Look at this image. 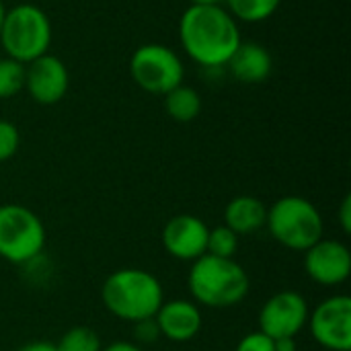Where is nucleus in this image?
<instances>
[{
  "label": "nucleus",
  "instance_id": "obj_12",
  "mask_svg": "<svg viewBox=\"0 0 351 351\" xmlns=\"http://www.w3.org/2000/svg\"><path fill=\"white\" fill-rule=\"evenodd\" d=\"M208 232H210L208 224L202 218L193 216V214L173 216L165 224L162 234H160L162 249L173 259L193 263L195 259L206 255Z\"/></svg>",
  "mask_w": 351,
  "mask_h": 351
},
{
  "label": "nucleus",
  "instance_id": "obj_26",
  "mask_svg": "<svg viewBox=\"0 0 351 351\" xmlns=\"http://www.w3.org/2000/svg\"><path fill=\"white\" fill-rule=\"evenodd\" d=\"M101 351H144L138 343H132V341H113L109 343L107 348H103Z\"/></svg>",
  "mask_w": 351,
  "mask_h": 351
},
{
  "label": "nucleus",
  "instance_id": "obj_7",
  "mask_svg": "<svg viewBox=\"0 0 351 351\" xmlns=\"http://www.w3.org/2000/svg\"><path fill=\"white\" fill-rule=\"evenodd\" d=\"M132 80L150 95L165 97L185 80V64L165 43H144L130 58Z\"/></svg>",
  "mask_w": 351,
  "mask_h": 351
},
{
  "label": "nucleus",
  "instance_id": "obj_2",
  "mask_svg": "<svg viewBox=\"0 0 351 351\" xmlns=\"http://www.w3.org/2000/svg\"><path fill=\"white\" fill-rule=\"evenodd\" d=\"M101 300L109 315L134 325L152 319L158 313L165 302V288L154 274L138 267H123L105 278Z\"/></svg>",
  "mask_w": 351,
  "mask_h": 351
},
{
  "label": "nucleus",
  "instance_id": "obj_24",
  "mask_svg": "<svg viewBox=\"0 0 351 351\" xmlns=\"http://www.w3.org/2000/svg\"><path fill=\"white\" fill-rule=\"evenodd\" d=\"M337 218H339V224H341V230L346 234L351 232V195H346L339 204V212H337Z\"/></svg>",
  "mask_w": 351,
  "mask_h": 351
},
{
  "label": "nucleus",
  "instance_id": "obj_25",
  "mask_svg": "<svg viewBox=\"0 0 351 351\" xmlns=\"http://www.w3.org/2000/svg\"><path fill=\"white\" fill-rule=\"evenodd\" d=\"M16 351H58V348H56V343H49V341H31Z\"/></svg>",
  "mask_w": 351,
  "mask_h": 351
},
{
  "label": "nucleus",
  "instance_id": "obj_21",
  "mask_svg": "<svg viewBox=\"0 0 351 351\" xmlns=\"http://www.w3.org/2000/svg\"><path fill=\"white\" fill-rule=\"evenodd\" d=\"M21 148V132L19 128L8 121L0 119V162L10 160Z\"/></svg>",
  "mask_w": 351,
  "mask_h": 351
},
{
  "label": "nucleus",
  "instance_id": "obj_19",
  "mask_svg": "<svg viewBox=\"0 0 351 351\" xmlns=\"http://www.w3.org/2000/svg\"><path fill=\"white\" fill-rule=\"evenodd\" d=\"M25 88V64L0 58V99H12Z\"/></svg>",
  "mask_w": 351,
  "mask_h": 351
},
{
  "label": "nucleus",
  "instance_id": "obj_3",
  "mask_svg": "<svg viewBox=\"0 0 351 351\" xmlns=\"http://www.w3.org/2000/svg\"><path fill=\"white\" fill-rule=\"evenodd\" d=\"M187 286L197 306L232 308L247 298L251 280L237 259H222L206 253L191 263Z\"/></svg>",
  "mask_w": 351,
  "mask_h": 351
},
{
  "label": "nucleus",
  "instance_id": "obj_20",
  "mask_svg": "<svg viewBox=\"0 0 351 351\" xmlns=\"http://www.w3.org/2000/svg\"><path fill=\"white\" fill-rule=\"evenodd\" d=\"M239 249V234L232 232L228 226H216L208 232V247L206 253L222 259H234Z\"/></svg>",
  "mask_w": 351,
  "mask_h": 351
},
{
  "label": "nucleus",
  "instance_id": "obj_15",
  "mask_svg": "<svg viewBox=\"0 0 351 351\" xmlns=\"http://www.w3.org/2000/svg\"><path fill=\"white\" fill-rule=\"evenodd\" d=\"M267 206L253 195H237L226 204L224 226H228L239 237L253 234L265 226Z\"/></svg>",
  "mask_w": 351,
  "mask_h": 351
},
{
  "label": "nucleus",
  "instance_id": "obj_28",
  "mask_svg": "<svg viewBox=\"0 0 351 351\" xmlns=\"http://www.w3.org/2000/svg\"><path fill=\"white\" fill-rule=\"evenodd\" d=\"M191 4H222L224 0H189Z\"/></svg>",
  "mask_w": 351,
  "mask_h": 351
},
{
  "label": "nucleus",
  "instance_id": "obj_1",
  "mask_svg": "<svg viewBox=\"0 0 351 351\" xmlns=\"http://www.w3.org/2000/svg\"><path fill=\"white\" fill-rule=\"evenodd\" d=\"M179 43L202 68H222L243 43L239 21L222 4H189L179 19Z\"/></svg>",
  "mask_w": 351,
  "mask_h": 351
},
{
  "label": "nucleus",
  "instance_id": "obj_6",
  "mask_svg": "<svg viewBox=\"0 0 351 351\" xmlns=\"http://www.w3.org/2000/svg\"><path fill=\"white\" fill-rule=\"evenodd\" d=\"M45 226L41 218L21 206H0V257L14 265H25L37 259L45 249Z\"/></svg>",
  "mask_w": 351,
  "mask_h": 351
},
{
  "label": "nucleus",
  "instance_id": "obj_14",
  "mask_svg": "<svg viewBox=\"0 0 351 351\" xmlns=\"http://www.w3.org/2000/svg\"><path fill=\"white\" fill-rule=\"evenodd\" d=\"M226 68L243 84H261L269 78L274 68V58L267 47L255 41H243L234 56L228 60Z\"/></svg>",
  "mask_w": 351,
  "mask_h": 351
},
{
  "label": "nucleus",
  "instance_id": "obj_9",
  "mask_svg": "<svg viewBox=\"0 0 351 351\" xmlns=\"http://www.w3.org/2000/svg\"><path fill=\"white\" fill-rule=\"evenodd\" d=\"M311 306L296 290H284L267 298L259 311V331L271 339L296 337L306 327Z\"/></svg>",
  "mask_w": 351,
  "mask_h": 351
},
{
  "label": "nucleus",
  "instance_id": "obj_29",
  "mask_svg": "<svg viewBox=\"0 0 351 351\" xmlns=\"http://www.w3.org/2000/svg\"><path fill=\"white\" fill-rule=\"evenodd\" d=\"M4 14H6V6H4V2L0 0V27H2V21H4Z\"/></svg>",
  "mask_w": 351,
  "mask_h": 351
},
{
  "label": "nucleus",
  "instance_id": "obj_13",
  "mask_svg": "<svg viewBox=\"0 0 351 351\" xmlns=\"http://www.w3.org/2000/svg\"><path fill=\"white\" fill-rule=\"evenodd\" d=\"M154 321L158 325L160 337L173 343H187L195 339L204 325L199 306L193 300L183 298L165 300L154 315Z\"/></svg>",
  "mask_w": 351,
  "mask_h": 351
},
{
  "label": "nucleus",
  "instance_id": "obj_16",
  "mask_svg": "<svg viewBox=\"0 0 351 351\" xmlns=\"http://www.w3.org/2000/svg\"><path fill=\"white\" fill-rule=\"evenodd\" d=\"M165 111L169 113L171 119L179 123H189L199 117L202 113V95L187 84H179L173 90H169L165 97Z\"/></svg>",
  "mask_w": 351,
  "mask_h": 351
},
{
  "label": "nucleus",
  "instance_id": "obj_11",
  "mask_svg": "<svg viewBox=\"0 0 351 351\" xmlns=\"http://www.w3.org/2000/svg\"><path fill=\"white\" fill-rule=\"evenodd\" d=\"M70 88V72L66 64L51 53H45L25 66V90L39 105L60 103Z\"/></svg>",
  "mask_w": 351,
  "mask_h": 351
},
{
  "label": "nucleus",
  "instance_id": "obj_4",
  "mask_svg": "<svg viewBox=\"0 0 351 351\" xmlns=\"http://www.w3.org/2000/svg\"><path fill=\"white\" fill-rule=\"evenodd\" d=\"M265 226L282 247L304 253L323 239L325 220L319 208L302 195H284L267 208Z\"/></svg>",
  "mask_w": 351,
  "mask_h": 351
},
{
  "label": "nucleus",
  "instance_id": "obj_23",
  "mask_svg": "<svg viewBox=\"0 0 351 351\" xmlns=\"http://www.w3.org/2000/svg\"><path fill=\"white\" fill-rule=\"evenodd\" d=\"M134 333H136V339H138V346L140 343H154L160 339V331H158V325L152 319H144L140 323H134Z\"/></svg>",
  "mask_w": 351,
  "mask_h": 351
},
{
  "label": "nucleus",
  "instance_id": "obj_5",
  "mask_svg": "<svg viewBox=\"0 0 351 351\" xmlns=\"http://www.w3.org/2000/svg\"><path fill=\"white\" fill-rule=\"evenodd\" d=\"M51 35V21L45 10L25 2L6 10L0 27V45L6 58L27 66L49 53Z\"/></svg>",
  "mask_w": 351,
  "mask_h": 351
},
{
  "label": "nucleus",
  "instance_id": "obj_22",
  "mask_svg": "<svg viewBox=\"0 0 351 351\" xmlns=\"http://www.w3.org/2000/svg\"><path fill=\"white\" fill-rule=\"evenodd\" d=\"M234 351H276V343L271 337H267L261 331H251L247 333L239 343Z\"/></svg>",
  "mask_w": 351,
  "mask_h": 351
},
{
  "label": "nucleus",
  "instance_id": "obj_27",
  "mask_svg": "<svg viewBox=\"0 0 351 351\" xmlns=\"http://www.w3.org/2000/svg\"><path fill=\"white\" fill-rule=\"evenodd\" d=\"M276 343V351H296V337H284V339H274Z\"/></svg>",
  "mask_w": 351,
  "mask_h": 351
},
{
  "label": "nucleus",
  "instance_id": "obj_17",
  "mask_svg": "<svg viewBox=\"0 0 351 351\" xmlns=\"http://www.w3.org/2000/svg\"><path fill=\"white\" fill-rule=\"evenodd\" d=\"M226 10L243 23H263L276 14L282 0H224Z\"/></svg>",
  "mask_w": 351,
  "mask_h": 351
},
{
  "label": "nucleus",
  "instance_id": "obj_18",
  "mask_svg": "<svg viewBox=\"0 0 351 351\" xmlns=\"http://www.w3.org/2000/svg\"><path fill=\"white\" fill-rule=\"evenodd\" d=\"M58 351H101L103 343L95 329L90 327H72L56 343Z\"/></svg>",
  "mask_w": 351,
  "mask_h": 351
},
{
  "label": "nucleus",
  "instance_id": "obj_8",
  "mask_svg": "<svg viewBox=\"0 0 351 351\" xmlns=\"http://www.w3.org/2000/svg\"><path fill=\"white\" fill-rule=\"evenodd\" d=\"M313 339L329 351L351 350V298L335 294L319 302L306 323Z\"/></svg>",
  "mask_w": 351,
  "mask_h": 351
},
{
  "label": "nucleus",
  "instance_id": "obj_10",
  "mask_svg": "<svg viewBox=\"0 0 351 351\" xmlns=\"http://www.w3.org/2000/svg\"><path fill=\"white\" fill-rule=\"evenodd\" d=\"M306 276L325 288H335L348 282L351 276L350 249L335 239H321L304 251Z\"/></svg>",
  "mask_w": 351,
  "mask_h": 351
}]
</instances>
